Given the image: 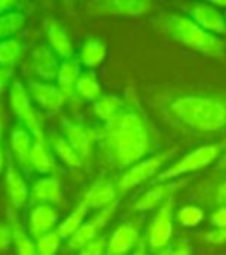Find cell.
Masks as SVG:
<instances>
[{
    "instance_id": "6da1fadb",
    "label": "cell",
    "mask_w": 226,
    "mask_h": 255,
    "mask_svg": "<svg viewBox=\"0 0 226 255\" xmlns=\"http://www.w3.org/2000/svg\"><path fill=\"white\" fill-rule=\"evenodd\" d=\"M109 161L118 169H129L144 159L152 145L146 119L135 109H124L102 130Z\"/></svg>"
},
{
    "instance_id": "7a4b0ae2",
    "label": "cell",
    "mask_w": 226,
    "mask_h": 255,
    "mask_svg": "<svg viewBox=\"0 0 226 255\" xmlns=\"http://www.w3.org/2000/svg\"><path fill=\"white\" fill-rule=\"evenodd\" d=\"M180 124L199 133L226 131V93H188L169 102Z\"/></svg>"
},
{
    "instance_id": "3957f363",
    "label": "cell",
    "mask_w": 226,
    "mask_h": 255,
    "mask_svg": "<svg viewBox=\"0 0 226 255\" xmlns=\"http://www.w3.org/2000/svg\"><path fill=\"white\" fill-rule=\"evenodd\" d=\"M161 29L185 47L209 57L225 56V42L199 26L189 16L168 14L161 20Z\"/></svg>"
},
{
    "instance_id": "277c9868",
    "label": "cell",
    "mask_w": 226,
    "mask_h": 255,
    "mask_svg": "<svg viewBox=\"0 0 226 255\" xmlns=\"http://www.w3.org/2000/svg\"><path fill=\"white\" fill-rule=\"evenodd\" d=\"M226 150L225 142H217V144H206L200 145L197 148H194L192 152L185 155L183 158H180L175 161L172 166L168 169H164L160 172L157 176L158 183H166V181H174L175 178H180L182 175H188L192 172H197L202 169L209 167L214 161L220 159L222 155Z\"/></svg>"
},
{
    "instance_id": "5b68a950",
    "label": "cell",
    "mask_w": 226,
    "mask_h": 255,
    "mask_svg": "<svg viewBox=\"0 0 226 255\" xmlns=\"http://www.w3.org/2000/svg\"><path fill=\"white\" fill-rule=\"evenodd\" d=\"M9 106L23 127L29 130L34 139H43V123L33 106V99L22 82L14 81L9 90Z\"/></svg>"
},
{
    "instance_id": "8992f818",
    "label": "cell",
    "mask_w": 226,
    "mask_h": 255,
    "mask_svg": "<svg viewBox=\"0 0 226 255\" xmlns=\"http://www.w3.org/2000/svg\"><path fill=\"white\" fill-rule=\"evenodd\" d=\"M174 234V200H168L160 206L158 212L150 221L146 234V245L152 252H163L169 246Z\"/></svg>"
},
{
    "instance_id": "52a82bcc",
    "label": "cell",
    "mask_w": 226,
    "mask_h": 255,
    "mask_svg": "<svg viewBox=\"0 0 226 255\" xmlns=\"http://www.w3.org/2000/svg\"><path fill=\"white\" fill-rule=\"evenodd\" d=\"M172 156V150H168V152H163V153H158V155H152L149 158H144L141 159L140 162H137L135 166L129 167L123 176L118 179V184H116V189L119 192H127L129 189L135 187V186H140L143 184L144 181L152 178L166 162L168 159Z\"/></svg>"
},
{
    "instance_id": "ba28073f",
    "label": "cell",
    "mask_w": 226,
    "mask_h": 255,
    "mask_svg": "<svg viewBox=\"0 0 226 255\" xmlns=\"http://www.w3.org/2000/svg\"><path fill=\"white\" fill-rule=\"evenodd\" d=\"M115 207L116 204L105 207L102 211H98V214H95L90 220L84 221L79 231L68 238V248L73 251H81L85 245H88L90 242H93V240L101 237L102 229L107 226V223L112 220L115 214Z\"/></svg>"
},
{
    "instance_id": "9c48e42d",
    "label": "cell",
    "mask_w": 226,
    "mask_h": 255,
    "mask_svg": "<svg viewBox=\"0 0 226 255\" xmlns=\"http://www.w3.org/2000/svg\"><path fill=\"white\" fill-rule=\"evenodd\" d=\"M188 183V179H174V181H166V183H158L157 186L150 187L144 193H141L137 198V201L133 203V209L140 212L150 211L158 206H163L168 200L172 198V195L185 187Z\"/></svg>"
},
{
    "instance_id": "30bf717a",
    "label": "cell",
    "mask_w": 226,
    "mask_h": 255,
    "mask_svg": "<svg viewBox=\"0 0 226 255\" xmlns=\"http://www.w3.org/2000/svg\"><path fill=\"white\" fill-rule=\"evenodd\" d=\"M189 17L202 26L205 31L211 34H225L226 33V19L225 12H222L213 2L208 3H194L189 8Z\"/></svg>"
},
{
    "instance_id": "8fae6325",
    "label": "cell",
    "mask_w": 226,
    "mask_h": 255,
    "mask_svg": "<svg viewBox=\"0 0 226 255\" xmlns=\"http://www.w3.org/2000/svg\"><path fill=\"white\" fill-rule=\"evenodd\" d=\"M28 93L42 109L48 112L61 110L68 101V96L57 85L43 81H28Z\"/></svg>"
},
{
    "instance_id": "7c38bea8",
    "label": "cell",
    "mask_w": 226,
    "mask_h": 255,
    "mask_svg": "<svg viewBox=\"0 0 226 255\" xmlns=\"http://www.w3.org/2000/svg\"><path fill=\"white\" fill-rule=\"evenodd\" d=\"M62 133H64V138L81 155L82 159H85L92 153V147L96 139V131L93 128L65 119L62 123Z\"/></svg>"
},
{
    "instance_id": "4fadbf2b",
    "label": "cell",
    "mask_w": 226,
    "mask_h": 255,
    "mask_svg": "<svg viewBox=\"0 0 226 255\" xmlns=\"http://www.w3.org/2000/svg\"><path fill=\"white\" fill-rule=\"evenodd\" d=\"M45 36L48 39L50 48L54 51V54L59 59H62V61L73 59L74 47L62 22H59L56 19L45 20Z\"/></svg>"
},
{
    "instance_id": "5bb4252c",
    "label": "cell",
    "mask_w": 226,
    "mask_h": 255,
    "mask_svg": "<svg viewBox=\"0 0 226 255\" xmlns=\"http://www.w3.org/2000/svg\"><path fill=\"white\" fill-rule=\"evenodd\" d=\"M59 218L57 209L50 204H36L28 217V231L33 238H39L45 234L54 231Z\"/></svg>"
},
{
    "instance_id": "9a60e30c",
    "label": "cell",
    "mask_w": 226,
    "mask_h": 255,
    "mask_svg": "<svg viewBox=\"0 0 226 255\" xmlns=\"http://www.w3.org/2000/svg\"><path fill=\"white\" fill-rule=\"evenodd\" d=\"M138 243V228L133 223H123L107 240L105 255H127Z\"/></svg>"
},
{
    "instance_id": "2e32d148",
    "label": "cell",
    "mask_w": 226,
    "mask_h": 255,
    "mask_svg": "<svg viewBox=\"0 0 226 255\" xmlns=\"http://www.w3.org/2000/svg\"><path fill=\"white\" fill-rule=\"evenodd\" d=\"M29 198L36 204H59L62 201V186L56 176H42L29 189Z\"/></svg>"
},
{
    "instance_id": "e0dca14e",
    "label": "cell",
    "mask_w": 226,
    "mask_h": 255,
    "mask_svg": "<svg viewBox=\"0 0 226 255\" xmlns=\"http://www.w3.org/2000/svg\"><path fill=\"white\" fill-rule=\"evenodd\" d=\"M118 189L109 179H99L95 184L90 186L87 193L84 195V201L88 209H98L102 211L105 207L116 204Z\"/></svg>"
},
{
    "instance_id": "ac0fdd59",
    "label": "cell",
    "mask_w": 226,
    "mask_h": 255,
    "mask_svg": "<svg viewBox=\"0 0 226 255\" xmlns=\"http://www.w3.org/2000/svg\"><path fill=\"white\" fill-rule=\"evenodd\" d=\"M34 71L43 82H53L57 78L59 71V57L47 45H37L33 50Z\"/></svg>"
},
{
    "instance_id": "d6986e66",
    "label": "cell",
    "mask_w": 226,
    "mask_h": 255,
    "mask_svg": "<svg viewBox=\"0 0 226 255\" xmlns=\"http://www.w3.org/2000/svg\"><path fill=\"white\" fill-rule=\"evenodd\" d=\"M5 189L9 198V203L14 209L23 207L29 197V189L25 183L23 176L17 170V167L12 162L8 164L5 172Z\"/></svg>"
},
{
    "instance_id": "ffe728a7",
    "label": "cell",
    "mask_w": 226,
    "mask_h": 255,
    "mask_svg": "<svg viewBox=\"0 0 226 255\" xmlns=\"http://www.w3.org/2000/svg\"><path fill=\"white\" fill-rule=\"evenodd\" d=\"M34 136L22 124L14 126L9 134V144L12 150V156L16 158L20 167H29V153L34 144Z\"/></svg>"
},
{
    "instance_id": "44dd1931",
    "label": "cell",
    "mask_w": 226,
    "mask_h": 255,
    "mask_svg": "<svg viewBox=\"0 0 226 255\" xmlns=\"http://www.w3.org/2000/svg\"><path fill=\"white\" fill-rule=\"evenodd\" d=\"M98 12L116 14V16H141L150 11L152 3L146 0H110V2H98L93 5Z\"/></svg>"
},
{
    "instance_id": "7402d4cb",
    "label": "cell",
    "mask_w": 226,
    "mask_h": 255,
    "mask_svg": "<svg viewBox=\"0 0 226 255\" xmlns=\"http://www.w3.org/2000/svg\"><path fill=\"white\" fill-rule=\"evenodd\" d=\"M29 167L42 175H51L56 170V161L51 145L43 139H34L29 153Z\"/></svg>"
},
{
    "instance_id": "603a6c76",
    "label": "cell",
    "mask_w": 226,
    "mask_h": 255,
    "mask_svg": "<svg viewBox=\"0 0 226 255\" xmlns=\"http://www.w3.org/2000/svg\"><path fill=\"white\" fill-rule=\"evenodd\" d=\"M81 64L76 59H67V61H62L61 67H59L57 71V87L62 90V92L71 98L74 95V87H76V82L81 76Z\"/></svg>"
},
{
    "instance_id": "cb8c5ba5",
    "label": "cell",
    "mask_w": 226,
    "mask_h": 255,
    "mask_svg": "<svg viewBox=\"0 0 226 255\" xmlns=\"http://www.w3.org/2000/svg\"><path fill=\"white\" fill-rule=\"evenodd\" d=\"M50 145L53 153H56V156L61 159L64 164H67L68 167H81L84 159L81 158V155L71 147V144L64 138V134H51L50 139Z\"/></svg>"
},
{
    "instance_id": "d4e9b609",
    "label": "cell",
    "mask_w": 226,
    "mask_h": 255,
    "mask_svg": "<svg viewBox=\"0 0 226 255\" xmlns=\"http://www.w3.org/2000/svg\"><path fill=\"white\" fill-rule=\"evenodd\" d=\"M107 54V47L99 39H88L81 48L79 53V64L85 68H96L102 64Z\"/></svg>"
},
{
    "instance_id": "484cf974",
    "label": "cell",
    "mask_w": 226,
    "mask_h": 255,
    "mask_svg": "<svg viewBox=\"0 0 226 255\" xmlns=\"http://www.w3.org/2000/svg\"><path fill=\"white\" fill-rule=\"evenodd\" d=\"M123 110H124L123 99L113 95L101 96L96 102H93V113L105 124L112 121L113 118H116Z\"/></svg>"
},
{
    "instance_id": "4316f807",
    "label": "cell",
    "mask_w": 226,
    "mask_h": 255,
    "mask_svg": "<svg viewBox=\"0 0 226 255\" xmlns=\"http://www.w3.org/2000/svg\"><path fill=\"white\" fill-rule=\"evenodd\" d=\"M74 93L84 101L96 102L101 98V84L93 71H82L74 87Z\"/></svg>"
},
{
    "instance_id": "83f0119b",
    "label": "cell",
    "mask_w": 226,
    "mask_h": 255,
    "mask_svg": "<svg viewBox=\"0 0 226 255\" xmlns=\"http://www.w3.org/2000/svg\"><path fill=\"white\" fill-rule=\"evenodd\" d=\"M9 226L12 229V245L16 248L17 255H37L36 243L31 240V235H28L17 218L11 215Z\"/></svg>"
},
{
    "instance_id": "f1b7e54d",
    "label": "cell",
    "mask_w": 226,
    "mask_h": 255,
    "mask_svg": "<svg viewBox=\"0 0 226 255\" xmlns=\"http://www.w3.org/2000/svg\"><path fill=\"white\" fill-rule=\"evenodd\" d=\"M90 211V209L87 207L85 201L82 200L76 207L73 209V211L67 215V218L59 224V228H57V232L59 235H61L62 238H70L71 235H74L79 228L84 224L85 221V215L87 212Z\"/></svg>"
},
{
    "instance_id": "f546056e",
    "label": "cell",
    "mask_w": 226,
    "mask_h": 255,
    "mask_svg": "<svg viewBox=\"0 0 226 255\" xmlns=\"http://www.w3.org/2000/svg\"><path fill=\"white\" fill-rule=\"evenodd\" d=\"M25 25V16L19 11H8L0 16V40L11 39Z\"/></svg>"
},
{
    "instance_id": "4dcf8cb0",
    "label": "cell",
    "mask_w": 226,
    "mask_h": 255,
    "mask_svg": "<svg viewBox=\"0 0 226 255\" xmlns=\"http://www.w3.org/2000/svg\"><path fill=\"white\" fill-rule=\"evenodd\" d=\"M22 56V43L16 39L0 40V67H14Z\"/></svg>"
},
{
    "instance_id": "1f68e13d",
    "label": "cell",
    "mask_w": 226,
    "mask_h": 255,
    "mask_svg": "<svg viewBox=\"0 0 226 255\" xmlns=\"http://www.w3.org/2000/svg\"><path fill=\"white\" fill-rule=\"evenodd\" d=\"M203 195H205V200L216 204L217 207L226 206V169H223V173L213 184L205 187Z\"/></svg>"
},
{
    "instance_id": "d6a6232c",
    "label": "cell",
    "mask_w": 226,
    "mask_h": 255,
    "mask_svg": "<svg viewBox=\"0 0 226 255\" xmlns=\"http://www.w3.org/2000/svg\"><path fill=\"white\" fill-rule=\"evenodd\" d=\"M205 212L203 209L195 206V204H188L183 206L180 211L177 212V221L185 228H195L203 221Z\"/></svg>"
},
{
    "instance_id": "836d02e7",
    "label": "cell",
    "mask_w": 226,
    "mask_h": 255,
    "mask_svg": "<svg viewBox=\"0 0 226 255\" xmlns=\"http://www.w3.org/2000/svg\"><path fill=\"white\" fill-rule=\"evenodd\" d=\"M62 237L57 231H51L36 240V252L37 255H56L61 248Z\"/></svg>"
},
{
    "instance_id": "e575fe53",
    "label": "cell",
    "mask_w": 226,
    "mask_h": 255,
    "mask_svg": "<svg viewBox=\"0 0 226 255\" xmlns=\"http://www.w3.org/2000/svg\"><path fill=\"white\" fill-rule=\"evenodd\" d=\"M105 251H107V240L101 235L93 242L85 245L78 255H105Z\"/></svg>"
},
{
    "instance_id": "d590c367",
    "label": "cell",
    "mask_w": 226,
    "mask_h": 255,
    "mask_svg": "<svg viewBox=\"0 0 226 255\" xmlns=\"http://www.w3.org/2000/svg\"><path fill=\"white\" fill-rule=\"evenodd\" d=\"M205 242L214 246H225L226 245V228L223 229H213L205 234Z\"/></svg>"
},
{
    "instance_id": "8d00e7d4",
    "label": "cell",
    "mask_w": 226,
    "mask_h": 255,
    "mask_svg": "<svg viewBox=\"0 0 226 255\" xmlns=\"http://www.w3.org/2000/svg\"><path fill=\"white\" fill-rule=\"evenodd\" d=\"M12 243V229L9 224L0 223V252H5L9 249Z\"/></svg>"
},
{
    "instance_id": "74e56055",
    "label": "cell",
    "mask_w": 226,
    "mask_h": 255,
    "mask_svg": "<svg viewBox=\"0 0 226 255\" xmlns=\"http://www.w3.org/2000/svg\"><path fill=\"white\" fill-rule=\"evenodd\" d=\"M211 224L214 229L226 228V206H219L216 211L211 214Z\"/></svg>"
},
{
    "instance_id": "f35d334b",
    "label": "cell",
    "mask_w": 226,
    "mask_h": 255,
    "mask_svg": "<svg viewBox=\"0 0 226 255\" xmlns=\"http://www.w3.org/2000/svg\"><path fill=\"white\" fill-rule=\"evenodd\" d=\"M12 74H14L12 67H0V95H2L3 90L9 85Z\"/></svg>"
},
{
    "instance_id": "ab89813d",
    "label": "cell",
    "mask_w": 226,
    "mask_h": 255,
    "mask_svg": "<svg viewBox=\"0 0 226 255\" xmlns=\"http://www.w3.org/2000/svg\"><path fill=\"white\" fill-rule=\"evenodd\" d=\"M3 130H5V110L0 106V173H2L5 167V153L2 147V138H3Z\"/></svg>"
},
{
    "instance_id": "60d3db41",
    "label": "cell",
    "mask_w": 226,
    "mask_h": 255,
    "mask_svg": "<svg viewBox=\"0 0 226 255\" xmlns=\"http://www.w3.org/2000/svg\"><path fill=\"white\" fill-rule=\"evenodd\" d=\"M169 255H192V249L186 240H183L172 251H169Z\"/></svg>"
},
{
    "instance_id": "b9f144b4",
    "label": "cell",
    "mask_w": 226,
    "mask_h": 255,
    "mask_svg": "<svg viewBox=\"0 0 226 255\" xmlns=\"http://www.w3.org/2000/svg\"><path fill=\"white\" fill-rule=\"evenodd\" d=\"M14 6H16V3L11 2V0H0V16L8 11H12Z\"/></svg>"
},
{
    "instance_id": "7bdbcfd3",
    "label": "cell",
    "mask_w": 226,
    "mask_h": 255,
    "mask_svg": "<svg viewBox=\"0 0 226 255\" xmlns=\"http://www.w3.org/2000/svg\"><path fill=\"white\" fill-rule=\"evenodd\" d=\"M146 246H147V245H146V240H144V242H141V243H140L138 249L135 251L132 255H147V254H146Z\"/></svg>"
},
{
    "instance_id": "ee69618b",
    "label": "cell",
    "mask_w": 226,
    "mask_h": 255,
    "mask_svg": "<svg viewBox=\"0 0 226 255\" xmlns=\"http://www.w3.org/2000/svg\"><path fill=\"white\" fill-rule=\"evenodd\" d=\"M219 169L220 170L226 169V150H225V153L222 155V158L219 159Z\"/></svg>"
},
{
    "instance_id": "f6af8a7d",
    "label": "cell",
    "mask_w": 226,
    "mask_h": 255,
    "mask_svg": "<svg viewBox=\"0 0 226 255\" xmlns=\"http://www.w3.org/2000/svg\"><path fill=\"white\" fill-rule=\"evenodd\" d=\"M157 255H169V251H163V252H158Z\"/></svg>"
},
{
    "instance_id": "bcb514c9",
    "label": "cell",
    "mask_w": 226,
    "mask_h": 255,
    "mask_svg": "<svg viewBox=\"0 0 226 255\" xmlns=\"http://www.w3.org/2000/svg\"><path fill=\"white\" fill-rule=\"evenodd\" d=\"M225 19H226V9H225Z\"/></svg>"
}]
</instances>
